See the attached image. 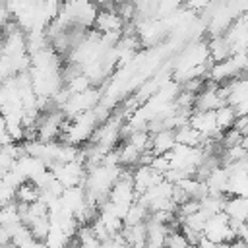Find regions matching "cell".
<instances>
[{
    "instance_id": "obj_11",
    "label": "cell",
    "mask_w": 248,
    "mask_h": 248,
    "mask_svg": "<svg viewBox=\"0 0 248 248\" xmlns=\"http://www.w3.org/2000/svg\"><path fill=\"white\" fill-rule=\"evenodd\" d=\"M8 240H10V236H8L6 229H2V227H0V246H2L4 242H8Z\"/></svg>"
},
{
    "instance_id": "obj_7",
    "label": "cell",
    "mask_w": 248,
    "mask_h": 248,
    "mask_svg": "<svg viewBox=\"0 0 248 248\" xmlns=\"http://www.w3.org/2000/svg\"><path fill=\"white\" fill-rule=\"evenodd\" d=\"M29 231H31V234L37 238V240H45L46 238V234H48V231H50V219H48V215L46 217H41V219H35L31 225H29Z\"/></svg>"
},
{
    "instance_id": "obj_13",
    "label": "cell",
    "mask_w": 248,
    "mask_h": 248,
    "mask_svg": "<svg viewBox=\"0 0 248 248\" xmlns=\"http://www.w3.org/2000/svg\"><path fill=\"white\" fill-rule=\"evenodd\" d=\"M64 248H79V246H78L76 242H70V244H68V246H64Z\"/></svg>"
},
{
    "instance_id": "obj_9",
    "label": "cell",
    "mask_w": 248,
    "mask_h": 248,
    "mask_svg": "<svg viewBox=\"0 0 248 248\" xmlns=\"http://www.w3.org/2000/svg\"><path fill=\"white\" fill-rule=\"evenodd\" d=\"M12 202H16V190L12 186H8L6 182L0 180V207L2 205H8Z\"/></svg>"
},
{
    "instance_id": "obj_6",
    "label": "cell",
    "mask_w": 248,
    "mask_h": 248,
    "mask_svg": "<svg viewBox=\"0 0 248 248\" xmlns=\"http://www.w3.org/2000/svg\"><path fill=\"white\" fill-rule=\"evenodd\" d=\"M70 242H72V236L66 234V232L60 231V229H54V227H50L46 238L43 240L45 248H64V246H68Z\"/></svg>"
},
{
    "instance_id": "obj_4",
    "label": "cell",
    "mask_w": 248,
    "mask_h": 248,
    "mask_svg": "<svg viewBox=\"0 0 248 248\" xmlns=\"http://www.w3.org/2000/svg\"><path fill=\"white\" fill-rule=\"evenodd\" d=\"M147 219H149V209L145 207V203H141L140 200H136V202L128 207V211H126V215H124V219H122V223H124V227H128V225L147 223Z\"/></svg>"
},
{
    "instance_id": "obj_2",
    "label": "cell",
    "mask_w": 248,
    "mask_h": 248,
    "mask_svg": "<svg viewBox=\"0 0 248 248\" xmlns=\"http://www.w3.org/2000/svg\"><path fill=\"white\" fill-rule=\"evenodd\" d=\"M120 236L124 238L128 248H143L147 244V225L140 223V225H128L122 227Z\"/></svg>"
},
{
    "instance_id": "obj_12",
    "label": "cell",
    "mask_w": 248,
    "mask_h": 248,
    "mask_svg": "<svg viewBox=\"0 0 248 248\" xmlns=\"http://www.w3.org/2000/svg\"><path fill=\"white\" fill-rule=\"evenodd\" d=\"M0 248H16V244H14L12 240H8V242H4V244H2Z\"/></svg>"
},
{
    "instance_id": "obj_14",
    "label": "cell",
    "mask_w": 248,
    "mask_h": 248,
    "mask_svg": "<svg viewBox=\"0 0 248 248\" xmlns=\"http://www.w3.org/2000/svg\"><path fill=\"white\" fill-rule=\"evenodd\" d=\"M143 248H163V246H157V244H145Z\"/></svg>"
},
{
    "instance_id": "obj_8",
    "label": "cell",
    "mask_w": 248,
    "mask_h": 248,
    "mask_svg": "<svg viewBox=\"0 0 248 248\" xmlns=\"http://www.w3.org/2000/svg\"><path fill=\"white\" fill-rule=\"evenodd\" d=\"M163 248H192V246L188 244V240L182 236V232H180V229H178V231H170V232L167 234Z\"/></svg>"
},
{
    "instance_id": "obj_5",
    "label": "cell",
    "mask_w": 248,
    "mask_h": 248,
    "mask_svg": "<svg viewBox=\"0 0 248 248\" xmlns=\"http://www.w3.org/2000/svg\"><path fill=\"white\" fill-rule=\"evenodd\" d=\"M41 198V190L31 182V180H25L23 184L17 186L16 190V202L17 203H33Z\"/></svg>"
},
{
    "instance_id": "obj_10",
    "label": "cell",
    "mask_w": 248,
    "mask_h": 248,
    "mask_svg": "<svg viewBox=\"0 0 248 248\" xmlns=\"http://www.w3.org/2000/svg\"><path fill=\"white\" fill-rule=\"evenodd\" d=\"M8 143H12V138H10L8 130H6V120H4V116L0 114V147H2V145H8Z\"/></svg>"
},
{
    "instance_id": "obj_1",
    "label": "cell",
    "mask_w": 248,
    "mask_h": 248,
    "mask_svg": "<svg viewBox=\"0 0 248 248\" xmlns=\"http://www.w3.org/2000/svg\"><path fill=\"white\" fill-rule=\"evenodd\" d=\"M203 236L211 242H232L236 236H234V231H232V225H231V219L225 215V213H217V215H211L207 221H205V227H203Z\"/></svg>"
},
{
    "instance_id": "obj_3",
    "label": "cell",
    "mask_w": 248,
    "mask_h": 248,
    "mask_svg": "<svg viewBox=\"0 0 248 248\" xmlns=\"http://www.w3.org/2000/svg\"><path fill=\"white\" fill-rule=\"evenodd\" d=\"M176 145L174 130H159L151 134V153L153 155H167Z\"/></svg>"
}]
</instances>
